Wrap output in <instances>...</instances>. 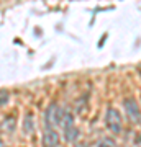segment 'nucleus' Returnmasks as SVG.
<instances>
[{
	"instance_id": "nucleus-1",
	"label": "nucleus",
	"mask_w": 141,
	"mask_h": 147,
	"mask_svg": "<svg viewBox=\"0 0 141 147\" xmlns=\"http://www.w3.org/2000/svg\"><path fill=\"white\" fill-rule=\"evenodd\" d=\"M105 126L110 132L113 134H120L121 129H123V118H121V113L116 108H108L105 111Z\"/></svg>"
},
{
	"instance_id": "nucleus-2",
	"label": "nucleus",
	"mask_w": 141,
	"mask_h": 147,
	"mask_svg": "<svg viewBox=\"0 0 141 147\" xmlns=\"http://www.w3.org/2000/svg\"><path fill=\"white\" fill-rule=\"evenodd\" d=\"M63 113L64 110L58 105H49L44 111V123H46V127H58L61 124V119H63Z\"/></svg>"
},
{
	"instance_id": "nucleus-3",
	"label": "nucleus",
	"mask_w": 141,
	"mask_h": 147,
	"mask_svg": "<svg viewBox=\"0 0 141 147\" xmlns=\"http://www.w3.org/2000/svg\"><path fill=\"white\" fill-rule=\"evenodd\" d=\"M123 108H125V115L133 124H141V108L135 98H125Z\"/></svg>"
},
{
	"instance_id": "nucleus-4",
	"label": "nucleus",
	"mask_w": 141,
	"mask_h": 147,
	"mask_svg": "<svg viewBox=\"0 0 141 147\" xmlns=\"http://www.w3.org/2000/svg\"><path fill=\"white\" fill-rule=\"evenodd\" d=\"M41 144L43 147H58L61 144V136L54 127H44L41 137Z\"/></svg>"
},
{
	"instance_id": "nucleus-5",
	"label": "nucleus",
	"mask_w": 141,
	"mask_h": 147,
	"mask_svg": "<svg viewBox=\"0 0 141 147\" xmlns=\"http://www.w3.org/2000/svg\"><path fill=\"white\" fill-rule=\"evenodd\" d=\"M16 129V119L13 116H7L5 119L2 121V131L7 134H13V131Z\"/></svg>"
},
{
	"instance_id": "nucleus-6",
	"label": "nucleus",
	"mask_w": 141,
	"mask_h": 147,
	"mask_svg": "<svg viewBox=\"0 0 141 147\" xmlns=\"http://www.w3.org/2000/svg\"><path fill=\"white\" fill-rule=\"evenodd\" d=\"M23 132L25 134H31L35 131V121H33V113H26L23 118Z\"/></svg>"
},
{
	"instance_id": "nucleus-7",
	"label": "nucleus",
	"mask_w": 141,
	"mask_h": 147,
	"mask_svg": "<svg viewBox=\"0 0 141 147\" xmlns=\"http://www.w3.org/2000/svg\"><path fill=\"white\" fill-rule=\"evenodd\" d=\"M74 126V116L72 113H69V111L64 110L63 113V119H61V124H59V127L63 129V131H66V129H69V127Z\"/></svg>"
},
{
	"instance_id": "nucleus-8",
	"label": "nucleus",
	"mask_w": 141,
	"mask_h": 147,
	"mask_svg": "<svg viewBox=\"0 0 141 147\" xmlns=\"http://www.w3.org/2000/svg\"><path fill=\"white\" fill-rule=\"evenodd\" d=\"M77 136H79V129L76 126L69 127V129H66V131H64V139H66L67 142H76Z\"/></svg>"
},
{
	"instance_id": "nucleus-9",
	"label": "nucleus",
	"mask_w": 141,
	"mask_h": 147,
	"mask_svg": "<svg viewBox=\"0 0 141 147\" xmlns=\"http://www.w3.org/2000/svg\"><path fill=\"white\" fill-rule=\"evenodd\" d=\"M8 101H10V93H8V90L0 88V106H5Z\"/></svg>"
},
{
	"instance_id": "nucleus-10",
	"label": "nucleus",
	"mask_w": 141,
	"mask_h": 147,
	"mask_svg": "<svg viewBox=\"0 0 141 147\" xmlns=\"http://www.w3.org/2000/svg\"><path fill=\"white\" fill-rule=\"evenodd\" d=\"M99 147H116V146L112 139H102V141L99 142Z\"/></svg>"
},
{
	"instance_id": "nucleus-11",
	"label": "nucleus",
	"mask_w": 141,
	"mask_h": 147,
	"mask_svg": "<svg viewBox=\"0 0 141 147\" xmlns=\"http://www.w3.org/2000/svg\"><path fill=\"white\" fill-rule=\"evenodd\" d=\"M0 147H7V146H5V142L2 141V139H0Z\"/></svg>"
}]
</instances>
